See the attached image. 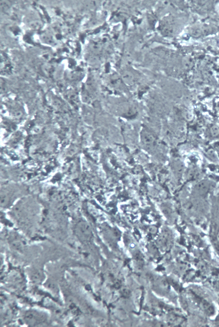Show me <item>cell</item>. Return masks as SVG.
<instances>
[{
  "label": "cell",
  "instance_id": "obj_1",
  "mask_svg": "<svg viewBox=\"0 0 219 327\" xmlns=\"http://www.w3.org/2000/svg\"><path fill=\"white\" fill-rule=\"evenodd\" d=\"M24 319L27 324L31 325H38L46 321V317L43 313L36 310H29L26 313Z\"/></svg>",
  "mask_w": 219,
  "mask_h": 327
},
{
  "label": "cell",
  "instance_id": "obj_2",
  "mask_svg": "<svg viewBox=\"0 0 219 327\" xmlns=\"http://www.w3.org/2000/svg\"><path fill=\"white\" fill-rule=\"evenodd\" d=\"M209 184L205 181L199 183L197 186V190L202 194L206 193L209 191Z\"/></svg>",
  "mask_w": 219,
  "mask_h": 327
},
{
  "label": "cell",
  "instance_id": "obj_3",
  "mask_svg": "<svg viewBox=\"0 0 219 327\" xmlns=\"http://www.w3.org/2000/svg\"><path fill=\"white\" fill-rule=\"evenodd\" d=\"M42 277H43V273L40 271H36L34 272L32 276V278L35 281H40V279L41 278L42 279Z\"/></svg>",
  "mask_w": 219,
  "mask_h": 327
},
{
  "label": "cell",
  "instance_id": "obj_4",
  "mask_svg": "<svg viewBox=\"0 0 219 327\" xmlns=\"http://www.w3.org/2000/svg\"><path fill=\"white\" fill-rule=\"evenodd\" d=\"M210 131H211V135L213 137H216L219 135V128L218 127L216 126H213L212 127Z\"/></svg>",
  "mask_w": 219,
  "mask_h": 327
}]
</instances>
